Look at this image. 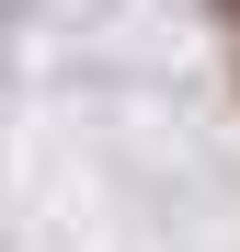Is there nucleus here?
I'll use <instances>...</instances> for the list:
<instances>
[{
  "label": "nucleus",
  "mask_w": 240,
  "mask_h": 252,
  "mask_svg": "<svg viewBox=\"0 0 240 252\" xmlns=\"http://www.w3.org/2000/svg\"><path fill=\"white\" fill-rule=\"evenodd\" d=\"M229 23H240V0H229Z\"/></svg>",
  "instance_id": "f257e3e1"
}]
</instances>
